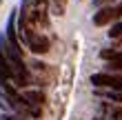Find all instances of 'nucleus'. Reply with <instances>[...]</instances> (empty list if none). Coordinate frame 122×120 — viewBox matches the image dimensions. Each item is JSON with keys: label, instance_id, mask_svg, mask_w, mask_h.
Masks as SVG:
<instances>
[{"label": "nucleus", "instance_id": "1", "mask_svg": "<svg viewBox=\"0 0 122 120\" xmlns=\"http://www.w3.org/2000/svg\"><path fill=\"white\" fill-rule=\"evenodd\" d=\"M118 18H120L118 7L104 5L102 9H100L96 16H93V25H96V27H104V25H109V22H113V20H118Z\"/></svg>", "mask_w": 122, "mask_h": 120}, {"label": "nucleus", "instance_id": "2", "mask_svg": "<svg viewBox=\"0 0 122 120\" xmlns=\"http://www.w3.org/2000/svg\"><path fill=\"white\" fill-rule=\"evenodd\" d=\"M25 42H27V47H29L33 53H47L49 51V38L42 36V33H38V31L31 33Z\"/></svg>", "mask_w": 122, "mask_h": 120}, {"label": "nucleus", "instance_id": "3", "mask_svg": "<svg viewBox=\"0 0 122 120\" xmlns=\"http://www.w3.org/2000/svg\"><path fill=\"white\" fill-rule=\"evenodd\" d=\"M93 120H122V109L113 107L109 102H102L100 104V116L93 118Z\"/></svg>", "mask_w": 122, "mask_h": 120}, {"label": "nucleus", "instance_id": "4", "mask_svg": "<svg viewBox=\"0 0 122 120\" xmlns=\"http://www.w3.org/2000/svg\"><path fill=\"white\" fill-rule=\"evenodd\" d=\"M113 73H93L91 76V84L93 87H100V89H111L113 84Z\"/></svg>", "mask_w": 122, "mask_h": 120}, {"label": "nucleus", "instance_id": "5", "mask_svg": "<svg viewBox=\"0 0 122 120\" xmlns=\"http://www.w3.org/2000/svg\"><path fill=\"white\" fill-rule=\"evenodd\" d=\"M22 98L29 104H33V107H42V102H45V94L38 91V89H27V91H22Z\"/></svg>", "mask_w": 122, "mask_h": 120}, {"label": "nucleus", "instance_id": "6", "mask_svg": "<svg viewBox=\"0 0 122 120\" xmlns=\"http://www.w3.org/2000/svg\"><path fill=\"white\" fill-rule=\"evenodd\" d=\"M16 13H18V11H13L11 16H9V22H7V40H9L13 47H18V49H20L18 33H16Z\"/></svg>", "mask_w": 122, "mask_h": 120}, {"label": "nucleus", "instance_id": "7", "mask_svg": "<svg viewBox=\"0 0 122 120\" xmlns=\"http://www.w3.org/2000/svg\"><path fill=\"white\" fill-rule=\"evenodd\" d=\"M11 78H13V71H11L7 58L2 56V51H0V80H11Z\"/></svg>", "mask_w": 122, "mask_h": 120}, {"label": "nucleus", "instance_id": "8", "mask_svg": "<svg viewBox=\"0 0 122 120\" xmlns=\"http://www.w3.org/2000/svg\"><path fill=\"white\" fill-rule=\"evenodd\" d=\"M98 94L104 96V98H109V100H113V102H122V91L111 89V91H98Z\"/></svg>", "mask_w": 122, "mask_h": 120}, {"label": "nucleus", "instance_id": "9", "mask_svg": "<svg viewBox=\"0 0 122 120\" xmlns=\"http://www.w3.org/2000/svg\"><path fill=\"white\" fill-rule=\"evenodd\" d=\"M109 69H113V71H122V51L116 56V58L109 60Z\"/></svg>", "mask_w": 122, "mask_h": 120}, {"label": "nucleus", "instance_id": "10", "mask_svg": "<svg viewBox=\"0 0 122 120\" xmlns=\"http://www.w3.org/2000/svg\"><path fill=\"white\" fill-rule=\"evenodd\" d=\"M118 53H120V49H118V47H111V49H102V51H100V56H102L104 60H111V58H116Z\"/></svg>", "mask_w": 122, "mask_h": 120}, {"label": "nucleus", "instance_id": "11", "mask_svg": "<svg viewBox=\"0 0 122 120\" xmlns=\"http://www.w3.org/2000/svg\"><path fill=\"white\" fill-rule=\"evenodd\" d=\"M109 38H122V22H116L109 31Z\"/></svg>", "mask_w": 122, "mask_h": 120}, {"label": "nucleus", "instance_id": "12", "mask_svg": "<svg viewBox=\"0 0 122 120\" xmlns=\"http://www.w3.org/2000/svg\"><path fill=\"white\" fill-rule=\"evenodd\" d=\"M53 9H56L58 16H62L64 9H67V0H53Z\"/></svg>", "mask_w": 122, "mask_h": 120}, {"label": "nucleus", "instance_id": "13", "mask_svg": "<svg viewBox=\"0 0 122 120\" xmlns=\"http://www.w3.org/2000/svg\"><path fill=\"white\" fill-rule=\"evenodd\" d=\"M111 89H116V91H122V76H116V78H113V84H111Z\"/></svg>", "mask_w": 122, "mask_h": 120}, {"label": "nucleus", "instance_id": "14", "mask_svg": "<svg viewBox=\"0 0 122 120\" xmlns=\"http://www.w3.org/2000/svg\"><path fill=\"white\" fill-rule=\"evenodd\" d=\"M113 0H93V5L96 7H104V5H111Z\"/></svg>", "mask_w": 122, "mask_h": 120}, {"label": "nucleus", "instance_id": "15", "mask_svg": "<svg viewBox=\"0 0 122 120\" xmlns=\"http://www.w3.org/2000/svg\"><path fill=\"white\" fill-rule=\"evenodd\" d=\"M2 120H22V118H20V116H5Z\"/></svg>", "mask_w": 122, "mask_h": 120}, {"label": "nucleus", "instance_id": "16", "mask_svg": "<svg viewBox=\"0 0 122 120\" xmlns=\"http://www.w3.org/2000/svg\"><path fill=\"white\" fill-rule=\"evenodd\" d=\"M118 11H120V18H122V2L118 5Z\"/></svg>", "mask_w": 122, "mask_h": 120}]
</instances>
